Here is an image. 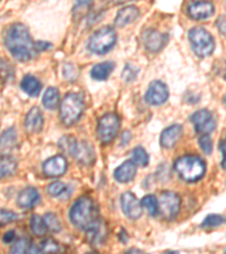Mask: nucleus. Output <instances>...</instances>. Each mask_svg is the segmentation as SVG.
Instances as JSON below:
<instances>
[{
	"mask_svg": "<svg viewBox=\"0 0 226 254\" xmlns=\"http://www.w3.org/2000/svg\"><path fill=\"white\" fill-rule=\"evenodd\" d=\"M5 44L15 59L28 61L34 55V47L28 28L20 23L13 24L6 33Z\"/></svg>",
	"mask_w": 226,
	"mask_h": 254,
	"instance_id": "nucleus-1",
	"label": "nucleus"
},
{
	"mask_svg": "<svg viewBox=\"0 0 226 254\" xmlns=\"http://www.w3.org/2000/svg\"><path fill=\"white\" fill-rule=\"evenodd\" d=\"M69 217L76 227L85 232L100 220L96 204L88 196H81L73 204Z\"/></svg>",
	"mask_w": 226,
	"mask_h": 254,
	"instance_id": "nucleus-2",
	"label": "nucleus"
},
{
	"mask_svg": "<svg viewBox=\"0 0 226 254\" xmlns=\"http://www.w3.org/2000/svg\"><path fill=\"white\" fill-rule=\"evenodd\" d=\"M58 146L64 153L72 155L81 165L90 166L95 163V150L85 140H77L73 136H64L60 138Z\"/></svg>",
	"mask_w": 226,
	"mask_h": 254,
	"instance_id": "nucleus-3",
	"label": "nucleus"
},
{
	"mask_svg": "<svg viewBox=\"0 0 226 254\" xmlns=\"http://www.w3.org/2000/svg\"><path fill=\"white\" fill-rule=\"evenodd\" d=\"M174 170L184 181L196 182L205 175L206 164L199 156L187 155L176 159L174 162Z\"/></svg>",
	"mask_w": 226,
	"mask_h": 254,
	"instance_id": "nucleus-4",
	"label": "nucleus"
},
{
	"mask_svg": "<svg viewBox=\"0 0 226 254\" xmlns=\"http://www.w3.org/2000/svg\"><path fill=\"white\" fill-rule=\"evenodd\" d=\"M85 103L83 97L79 94H67L61 101L60 104V118L66 126H72L79 120L84 112Z\"/></svg>",
	"mask_w": 226,
	"mask_h": 254,
	"instance_id": "nucleus-5",
	"label": "nucleus"
},
{
	"mask_svg": "<svg viewBox=\"0 0 226 254\" xmlns=\"http://www.w3.org/2000/svg\"><path fill=\"white\" fill-rule=\"evenodd\" d=\"M192 50L200 58H206L211 56L215 49V41L211 33L204 27H194L189 32Z\"/></svg>",
	"mask_w": 226,
	"mask_h": 254,
	"instance_id": "nucleus-6",
	"label": "nucleus"
},
{
	"mask_svg": "<svg viewBox=\"0 0 226 254\" xmlns=\"http://www.w3.org/2000/svg\"><path fill=\"white\" fill-rule=\"evenodd\" d=\"M117 42L116 31L112 27L106 26L96 31L90 36L88 41V49L90 52L102 56L109 52Z\"/></svg>",
	"mask_w": 226,
	"mask_h": 254,
	"instance_id": "nucleus-7",
	"label": "nucleus"
},
{
	"mask_svg": "<svg viewBox=\"0 0 226 254\" xmlns=\"http://www.w3.org/2000/svg\"><path fill=\"white\" fill-rule=\"evenodd\" d=\"M120 128V119L114 113L104 114L97 125V136L103 143H108L113 140L118 134Z\"/></svg>",
	"mask_w": 226,
	"mask_h": 254,
	"instance_id": "nucleus-8",
	"label": "nucleus"
},
{
	"mask_svg": "<svg viewBox=\"0 0 226 254\" xmlns=\"http://www.w3.org/2000/svg\"><path fill=\"white\" fill-rule=\"evenodd\" d=\"M158 212L164 218L172 219L179 214L181 207V199L179 194L172 191L162 192L157 200Z\"/></svg>",
	"mask_w": 226,
	"mask_h": 254,
	"instance_id": "nucleus-9",
	"label": "nucleus"
},
{
	"mask_svg": "<svg viewBox=\"0 0 226 254\" xmlns=\"http://www.w3.org/2000/svg\"><path fill=\"white\" fill-rule=\"evenodd\" d=\"M190 120L195 126L196 132L201 134H208L214 131L216 127V122L214 120L212 112L206 109L195 112L190 117Z\"/></svg>",
	"mask_w": 226,
	"mask_h": 254,
	"instance_id": "nucleus-10",
	"label": "nucleus"
},
{
	"mask_svg": "<svg viewBox=\"0 0 226 254\" xmlns=\"http://www.w3.org/2000/svg\"><path fill=\"white\" fill-rule=\"evenodd\" d=\"M168 98L167 86L161 80L151 81L145 94V100L151 105H162Z\"/></svg>",
	"mask_w": 226,
	"mask_h": 254,
	"instance_id": "nucleus-11",
	"label": "nucleus"
},
{
	"mask_svg": "<svg viewBox=\"0 0 226 254\" xmlns=\"http://www.w3.org/2000/svg\"><path fill=\"white\" fill-rule=\"evenodd\" d=\"M122 211L125 212V215L130 219H138L141 218L143 214V207L141 204V201L136 198L134 193L131 192H125L121 195L120 199Z\"/></svg>",
	"mask_w": 226,
	"mask_h": 254,
	"instance_id": "nucleus-12",
	"label": "nucleus"
},
{
	"mask_svg": "<svg viewBox=\"0 0 226 254\" xmlns=\"http://www.w3.org/2000/svg\"><path fill=\"white\" fill-rule=\"evenodd\" d=\"M214 11H215V7L207 0H196V1L189 3L188 6L189 16L198 20L209 18L214 14Z\"/></svg>",
	"mask_w": 226,
	"mask_h": 254,
	"instance_id": "nucleus-13",
	"label": "nucleus"
},
{
	"mask_svg": "<svg viewBox=\"0 0 226 254\" xmlns=\"http://www.w3.org/2000/svg\"><path fill=\"white\" fill-rule=\"evenodd\" d=\"M66 170H67V161L61 155L49 158L43 164V172L50 178H58L64 175Z\"/></svg>",
	"mask_w": 226,
	"mask_h": 254,
	"instance_id": "nucleus-14",
	"label": "nucleus"
},
{
	"mask_svg": "<svg viewBox=\"0 0 226 254\" xmlns=\"http://www.w3.org/2000/svg\"><path fill=\"white\" fill-rule=\"evenodd\" d=\"M167 39L166 34H162V33L154 30L147 31L143 38L145 48L151 52L161 51L166 44Z\"/></svg>",
	"mask_w": 226,
	"mask_h": 254,
	"instance_id": "nucleus-15",
	"label": "nucleus"
},
{
	"mask_svg": "<svg viewBox=\"0 0 226 254\" xmlns=\"http://www.w3.org/2000/svg\"><path fill=\"white\" fill-rule=\"evenodd\" d=\"M182 133L183 128L181 125H173L164 129L161 133V139H159L161 146L163 148H172V147L175 146V143H178L181 137H182Z\"/></svg>",
	"mask_w": 226,
	"mask_h": 254,
	"instance_id": "nucleus-16",
	"label": "nucleus"
},
{
	"mask_svg": "<svg viewBox=\"0 0 226 254\" xmlns=\"http://www.w3.org/2000/svg\"><path fill=\"white\" fill-rule=\"evenodd\" d=\"M139 15H141V11L137 7L127 6L118 11L114 25L117 27H125L128 24L134 23L139 17Z\"/></svg>",
	"mask_w": 226,
	"mask_h": 254,
	"instance_id": "nucleus-17",
	"label": "nucleus"
},
{
	"mask_svg": "<svg viewBox=\"0 0 226 254\" xmlns=\"http://www.w3.org/2000/svg\"><path fill=\"white\" fill-rule=\"evenodd\" d=\"M43 127V114L38 108L31 109L25 118V128L30 133H38Z\"/></svg>",
	"mask_w": 226,
	"mask_h": 254,
	"instance_id": "nucleus-18",
	"label": "nucleus"
},
{
	"mask_svg": "<svg viewBox=\"0 0 226 254\" xmlns=\"http://www.w3.org/2000/svg\"><path fill=\"white\" fill-rule=\"evenodd\" d=\"M136 165L133 161H126L114 171V179L119 183H128L136 176Z\"/></svg>",
	"mask_w": 226,
	"mask_h": 254,
	"instance_id": "nucleus-19",
	"label": "nucleus"
},
{
	"mask_svg": "<svg viewBox=\"0 0 226 254\" xmlns=\"http://www.w3.org/2000/svg\"><path fill=\"white\" fill-rule=\"evenodd\" d=\"M40 201V194L34 188H26L19 192L17 203L20 208L28 209L34 207Z\"/></svg>",
	"mask_w": 226,
	"mask_h": 254,
	"instance_id": "nucleus-20",
	"label": "nucleus"
},
{
	"mask_svg": "<svg viewBox=\"0 0 226 254\" xmlns=\"http://www.w3.org/2000/svg\"><path fill=\"white\" fill-rule=\"evenodd\" d=\"M17 143V133L14 127L3 131V133L0 137V153L7 154L10 150L14 149V147Z\"/></svg>",
	"mask_w": 226,
	"mask_h": 254,
	"instance_id": "nucleus-21",
	"label": "nucleus"
},
{
	"mask_svg": "<svg viewBox=\"0 0 226 254\" xmlns=\"http://www.w3.org/2000/svg\"><path fill=\"white\" fill-rule=\"evenodd\" d=\"M88 234V240L93 245H101L105 241L106 229L105 225L100 219L98 222L90 227L88 231H86Z\"/></svg>",
	"mask_w": 226,
	"mask_h": 254,
	"instance_id": "nucleus-22",
	"label": "nucleus"
},
{
	"mask_svg": "<svg viewBox=\"0 0 226 254\" xmlns=\"http://www.w3.org/2000/svg\"><path fill=\"white\" fill-rule=\"evenodd\" d=\"M114 69V64L110 63V61H106V63H101L98 64H95L90 70V76L94 80L102 81L106 80L111 75V72L113 71Z\"/></svg>",
	"mask_w": 226,
	"mask_h": 254,
	"instance_id": "nucleus-23",
	"label": "nucleus"
},
{
	"mask_svg": "<svg viewBox=\"0 0 226 254\" xmlns=\"http://www.w3.org/2000/svg\"><path fill=\"white\" fill-rule=\"evenodd\" d=\"M20 88H22L23 92L26 93L27 95L38 96L41 92V88H42V85H41L40 80L38 78H35L34 76L26 75L22 79Z\"/></svg>",
	"mask_w": 226,
	"mask_h": 254,
	"instance_id": "nucleus-24",
	"label": "nucleus"
},
{
	"mask_svg": "<svg viewBox=\"0 0 226 254\" xmlns=\"http://www.w3.org/2000/svg\"><path fill=\"white\" fill-rule=\"evenodd\" d=\"M17 171V162L16 159L8 155L0 156V180L15 174Z\"/></svg>",
	"mask_w": 226,
	"mask_h": 254,
	"instance_id": "nucleus-25",
	"label": "nucleus"
},
{
	"mask_svg": "<svg viewBox=\"0 0 226 254\" xmlns=\"http://www.w3.org/2000/svg\"><path fill=\"white\" fill-rule=\"evenodd\" d=\"M42 103L45 109L48 110H56L57 106L59 104V92L56 87H49L45 91Z\"/></svg>",
	"mask_w": 226,
	"mask_h": 254,
	"instance_id": "nucleus-26",
	"label": "nucleus"
},
{
	"mask_svg": "<svg viewBox=\"0 0 226 254\" xmlns=\"http://www.w3.org/2000/svg\"><path fill=\"white\" fill-rule=\"evenodd\" d=\"M47 192L51 196H57V198L66 199L67 196H69V188L65 183L59 181L49 184Z\"/></svg>",
	"mask_w": 226,
	"mask_h": 254,
	"instance_id": "nucleus-27",
	"label": "nucleus"
},
{
	"mask_svg": "<svg viewBox=\"0 0 226 254\" xmlns=\"http://www.w3.org/2000/svg\"><path fill=\"white\" fill-rule=\"evenodd\" d=\"M131 161L134 162L135 165L145 167L149 165L150 156L143 147H136V148L131 151Z\"/></svg>",
	"mask_w": 226,
	"mask_h": 254,
	"instance_id": "nucleus-28",
	"label": "nucleus"
},
{
	"mask_svg": "<svg viewBox=\"0 0 226 254\" xmlns=\"http://www.w3.org/2000/svg\"><path fill=\"white\" fill-rule=\"evenodd\" d=\"M31 229L36 236H42L48 232L44 219L39 215H33L31 218Z\"/></svg>",
	"mask_w": 226,
	"mask_h": 254,
	"instance_id": "nucleus-29",
	"label": "nucleus"
},
{
	"mask_svg": "<svg viewBox=\"0 0 226 254\" xmlns=\"http://www.w3.org/2000/svg\"><path fill=\"white\" fill-rule=\"evenodd\" d=\"M142 207L145 208L149 214L151 216H156L158 214V204H157V198L154 194L145 195L142 199Z\"/></svg>",
	"mask_w": 226,
	"mask_h": 254,
	"instance_id": "nucleus-30",
	"label": "nucleus"
},
{
	"mask_svg": "<svg viewBox=\"0 0 226 254\" xmlns=\"http://www.w3.org/2000/svg\"><path fill=\"white\" fill-rule=\"evenodd\" d=\"M45 225H47L48 229H50L53 233H58L61 231V223L58 217L53 212H48L43 217Z\"/></svg>",
	"mask_w": 226,
	"mask_h": 254,
	"instance_id": "nucleus-31",
	"label": "nucleus"
},
{
	"mask_svg": "<svg viewBox=\"0 0 226 254\" xmlns=\"http://www.w3.org/2000/svg\"><path fill=\"white\" fill-rule=\"evenodd\" d=\"M60 250L59 244L57 243L55 240L52 239H45L41 242L39 248H38V253H56Z\"/></svg>",
	"mask_w": 226,
	"mask_h": 254,
	"instance_id": "nucleus-32",
	"label": "nucleus"
},
{
	"mask_svg": "<svg viewBox=\"0 0 226 254\" xmlns=\"http://www.w3.org/2000/svg\"><path fill=\"white\" fill-rule=\"evenodd\" d=\"M225 218L221 215H208L205 220L201 224V227L203 228H213V227H217L220 225L224 224Z\"/></svg>",
	"mask_w": 226,
	"mask_h": 254,
	"instance_id": "nucleus-33",
	"label": "nucleus"
},
{
	"mask_svg": "<svg viewBox=\"0 0 226 254\" xmlns=\"http://www.w3.org/2000/svg\"><path fill=\"white\" fill-rule=\"evenodd\" d=\"M0 76L3 80H9L14 77V69L6 59H0Z\"/></svg>",
	"mask_w": 226,
	"mask_h": 254,
	"instance_id": "nucleus-34",
	"label": "nucleus"
},
{
	"mask_svg": "<svg viewBox=\"0 0 226 254\" xmlns=\"http://www.w3.org/2000/svg\"><path fill=\"white\" fill-rule=\"evenodd\" d=\"M31 241L28 239H20L14 244V247L11 248V253H30L31 250Z\"/></svg>",
	"mask_w": 226,
	"mask_h": 254,
	"instance_id": "nucleus-35",
	"label": "nucleus"
},
{
	"mask_svg": "<svg viewBox=\"0 0 226 254\" xmlns=\"http://www.w3.org/2000/svg\"><path fill=\"white\" fill-rule=\"evenodd\" d=\"M138 71L139 70L137 68H135L130 64H127L125 69H123L121 77L123 78V80L127 81V83H130V81L136 79V77H137V75H138Z\"/></svg>",
	"mask_w": 226,
	"mask_h": 254,
	"instance_id": "nucleus-36",
	"label": "nucleus"
},
{
	"mask_svg": "<svg viewBox=\"0 0 226 254\" xmlns=\"http://www.w3.org/2000/svg\"><path fill=\"white\" fill-rule=\"evenodd\" d=\"M199 146L200 148L204 150L205 154L207 155H211L212 151H213V141H212V138L208 136V134H203L199 138Z\"/></svg>",
	"mask_w": 226,
	"mask_h": 254,
	"instance_id": "nucleus-37",
	"label": "nucleus"
},
{
	"mask_svg": "<svg viewBox=\"0 0 226 254\" xmlns=\"http://www.w3.org/2000/svg\"><path fill=\"white\" fill-rule=\"evenodd\" d=\"M17 219V215L13 211L9 210H3V209H0V225L8 224L14 222V220Z\"/></svg>",
	"mask_w": 226,
	"mask_h": 254,
	"instance_id": "nucleus-38",
	"label": "nucleus"
},
{
	"mask_svg": "<svg viewBox=\"0 0 226 254\" xmlns=\"http://www.w3.org/2000/svg\"><path fill=\"white\" fill-rule=\"evenodd\" d=\"M64 76L66 79L68 80H75V78L77 77V72H76V69L75 67L72 64H67L64 65Z\"/></svg>",
	"mask_w": 226,
	"mask_h": 254,
	"instance_id": "nucleus-39",
	"label": "nucleus"
},
{
	"mask_svg": "<svg viewBox=\"0 0 226 254\" xmlns=\"http://www.w3.org/2000/svg\"><path fill=\"white\" fill-rule=\"evenodd\" d=\"M33 47H34L35 51H47L52 48V44L45 42V41H38V42L33 44Z\"/></svg>",
	"mask_w": 226,
	"mask_h": 254,
	"instance_id": "nucleus-40",
	"label": "nucleus"
},
{
	"mask_svg": "<svg viewBox=\"0 0 226 254\" xmlns=\"http://www.w3.org/2000/svg\"><path fill=\"white\" fill-rule=\"evenodd\" d=\"M76 7H75V11H81L87 9V8L90 6L92 3V0H76Z\"/></svg>",
	"mask_w": 226,
	"mask_h": 254,
	"instance_id": "nucleus-41",
	"label": "nucleus"
},
{
	"mask_svg": "<svg viewBox=\"0 0 226 254\" xmlns=\"http://www.w3.org/2000/svg\"><path fill=\"white\" fill-rule=\"evenodd\" d=\"M15 239H16V233H15V231H9V232H7L5 235H3V237H2V241L5 242V243H13V242L15 241Z\"/></svg>",
	"mask_w": 226,
	"mask_h": 254,
	"instance_id": "nucleus-42",
	"label": "nucleus"
},
{
	"mask_svg": "<svg viewBox=\"0 0 226 254\" xmlns=\"http://www.w3.org/2000/svg\"><path fill=\"white\" fill-rule=\"evenodd\" d=\"M217 27H219V30L222 34L225 35V17L224 16H221L219 20H217Z\"/></svg>",
	"mask_w": 226,
	"mask_h": 254,
	"instance_id": "nucleus-43",
	"label": "nucleus"
},
{
	"mask_svg": "<svg viewBox=\"0 0 226 254\" xmlns=\"http://www.w3.org/2000/svg\"><path fill=\"white\" fill-rule=\"evenodd\" d=\"M220 148H221V151H222V155H223V162L221 163V165H222V167H223V170H225V139L221 140Z\"/></svg>",
	"mask_w": 226,
	"mask_h": 254,
	"instance_id": "nucleus-44",
	"label": "nucleus"
},
{
	"mask_svg": "<svg viewBox=\"0 0 226 254\" xmlns=\"http://www.w3.org/2000/svg\"><path fill=\"white\" fill-rule=\"evenodd\" d=\"M131 139V133L129 131H125L122 134V138H121V145H126L127 142H128Z\"/></svg>",
	"mask_w": 226,
	"mask_h": 254,
	"instance_id": "nucleus-45",
	"label": "nucleus"
},
{
	"mask_svg": "<svg viewBox=\"0 0 226 254\" xmlns=\"http://www.w3.org/2000/svg\"><path fill=\"white\" fill-rule=\"evenodd\" d=\"M128 1H131V0H110V2L112 3V5H121V3H125Z\"/></svg>",
	"mask_w": 226,
	"mask_h": 254,
	"instance_id": "nucleus-46",
	"label": "nucleus"
},
{
	"mask_svg": "<svg viewBox=\"0 0 226 254\" xmlns=\"http://www.w3.org/2000/svg\"><path fill=\"white\" fill-rule=\"evenodd\" d=\"M128 252H137V253H142L141 250H136V249H130V250H128V251H127V253H128Z\"/></svg>",
	"mask_w": 226,
	"mask_h": 254,
	"instance_id": "nucleus-47",
	"label": "nucleus"
}]
</instances>
